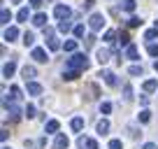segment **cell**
<instances>
[{
	"instance_id": "6da1fadb",
	"label": "cell",
	"mask_w": 158,
	"mask_h": 149,
	"mask_svg": "<svg viewBox=\"0 0 158 149\" xmlns=\"http://www.w3.org/2000/svg\"><path fill=\"white\" fill-rule=\"evenodd\" d=\"M68 68L70 70H89V58L86 54H72V58H68Z\"/></svg>"
},
{
	"instance_id": "7a4b0ae2",
	"label": "cell",
	"mask_w": 158,
	"mask_h": 149,
	"mask_svg": "<svg viewBox=\"0 0 158 149\" xmlns=\"http://www.w3.org/2000/svg\"><path fill=\"white\" fill-rule=\"evenodd\" d=\"M54 14H56V19H58V21H65V19H70V14H72V10H70L68 5H56Z\"/></svg>"
},
{
	"instance_id": "3957f363",
	"label": "cell",
	"mask_w": 158,
	"mask_h": 149,
	"mask_svg": "<svg viewBox=\"0 0 158 149\" xmlns=\"http://www.w3.org/2000/svg\"><path fill=\"white\" fill-rule=\"evenodd\" d=\"M89 26H91V30H100V28L105 26V16H102V14H98V12H95V14H91Z\"/></svg>"
},
{
	"instance_id": "277c9868",
	"label": "cell",
	"mask_w": 158,
	"mask_h": 149,
	"mask_svg": "<svg viewBox=\"0 0 158 149\" xmlns=\"http://www.w3.org/2000/svg\"><path fill=\"white\" fill-rule=\"evenodd\" d=\"M100 77L105 79V84H107V86H116V84H118L116 74H114L112 70H102V72H100Z\"/></svg>"
},
{
	"instance_id": "5b68a950",
	"label": "cell",
	"mask_w": 158,
	"mask_h": 149,
	"mask_svg": "<svg viewBox=\"0 0 158 149\" xmlns=\"http://www.w3.org/2000/svg\"><path fill=\"white\" fill-rule=\"evenodd\" d=\"M68 144H70V140H68V135H56V140H54V149H68Z\"/></svg>"
},
{
	"instance_id": "8992f818",
	"label": "cell",
	"mask_w": 158,
	"mask_h": 149,
	"mask_svg": "<svg viewBox=\"0 0 158 149\" xmlns=\"http://www.w3.org/2000/svg\"><path fill=\"white\" fill-rule=\"evenodd\" d=\"M2 37H5V40H16V37H19V28H16V26H7L5 28V33H2Z\"/></svg>"
},
{
	"instance_id": "52a82bcc",
	"label": "cell",
	"mask_w": 158,
	"mask_h": 149,
	"mask_svg": "<svg viewBox=\"0 0 158 149\" xmlns=\"http://www.w3.org/2000/svg\"><path fill=\"white\" fill-rule=\"evenodd\" d=\"M33 58L37 61V63H47V61H49V56H47V51H44V49L35 47V49H33Z\"/></svg>"
},
{
	"instance_id": "ba28073f",
	"label": "cell",
	"mask_w": 158,
	"mask_h": 149,
	"mask_svg": "<svg viewBox=\"0 0 158 149\" xmlns=\"http://www.w3.org/2000/svg\"><path fill=\"white\" fill-rule=\"evenodd\" d=\"M84 93H89V96H86L89 100H95L100 96V91H98V86H95V84H86L84 86Z\"/></svg>"
},
{
	"instance_id": "9c48e42d",
	"label": "cell",
	"mask_w": 158,
	"mask_h": 149,
	"mask_svg": "<svg viewBox=\"0 0 158 149\" xmlns=\"http://www.w3.org/2000/svg\"><path fill=\"white\" fill-rule=\"evenodd\" d=\"M14 72H16V63L14 61H7V63L2 65V77H12Z\"/></svg>"
},
{
	"instance_id": "30bf717a",
	"label": "cell",
	"mask_w": 158,
	"mask_h": 149,
	"mask_svg": "<svg viewBox=\"0 0 158 149\" xmlns=\"http://www.w3.org/2000/svg\"><path fill=\"white\" fill-rule=\"evenodd\" d=\"M109 56H112V51H109V49H98L95 58H98V63H100V65H105V63L109 61Z\"/></svg>"
},
{
	"instance_id": "8fae6325",
	"label": "cell",
	"mask_w": 158,
	"mask_h": 149,
	"mask_svg": "<svg viewBox=\"0 0 158 149\" xmlns=\"http://www.w3.org/2000/svg\"><path fill=\"white\" fill-rule=\"evenodd\" d=\"M21 72H23V77H26V82L28 79H33V77H37V70L33 68V65H26L23 70H21Z\"/></svg>"
},
{
	"instance_id": "7c38bea8",
	"label": "cell",
	"mask_w": 158,
	"mask_h": 149,
	"mask_svg": "<svg viewBox=\"0 0 158 149\" xmlns=\"http://www.w3.org/2000/svg\"><path fill=\"white\" fill-rule=\"evenodd\" d=\"M116 37H118V47H130V37H128V33H126V30H121Z\"/></svg>"
},
{
	"instance_id": "4fadbf2b",
	"label": "cell",
	"mask_w": 158,
	"mask_h": 149,
	"mask_svg": "<svg viewBox=\"0 0 158 149\" xmlns=\"http://www.w3.org/2000/svg\"><path fill=\"white\" fill-rule=\"evenodd\" d=\"M126 56H128L130 61H137V56H139V51H137V47L135 45H130V47H126Z\"/></svg>"
},
{
	"instance_id": "5bb4252c",
	"label": "cell",
	"mask_w": 158,
	"mask_h": 149,
	"mask_svg": "<svg viewBox=\"0 0 158 149\" xmlns=\"http://www.w3.org/2000/svg\"><path fill=\"white\" fill-rule=\"evenodd\" d=\"M28 93L30 96H40L42 93V86H40L37 82H28Z\"/></svg>"
},
{
	"instance_id": "9a60e30c",
	"label": "cell",
	"mask_w": 158,
	"mask_h": 149,
	"mask_svg": "<svg viewBox=\"0 0 158 149\" xmlns=\"http://www.w3.org/2000/svg\"><path fill=\"white\" fill-rule=\"evenodd\" d=\"M33 23L40 26V28H42V26H47V14H42V12H40V14H35V16H33Z\"/></svg>"
},
{
	"instance_id": "2e32d148",
	"label": "cell",
	"mask_w": 158,
	"mask_h": 149,
	"mask_svg": "<svg viewBox=\"0 0 158 149\" xmlns=\"http://www.w3.org/2000/svg\"><path fill=\"white\" fill-rule=\"evenodd\" d=\"M58 30L60 33H70V30H74V28H72V23H70V19H65V21H58Z\"/></svg>"
},
{
	"instance_id": "e0dca14e",
	"label": "cell",
	"mask_w": 158,
	"mask_h": 149,
	"mask_svg": "<svg viewBox=\"0 0 158 149\" xmlns=\"http://www.w3.org/2000/svg\"><path fill=\"white\" fill-rule=\"evenodd\" d=\"M158 89V79H147L144 82V91L147 93H151V91H156Z\"/></svg>"
},
{
	"instance_id": "ac0fdd59",
	"label": "cell",
	"mask_w": 158,
	"mask_h": 149,
	"mask_svg": "<svg viewBox=\"0 0 158 149\" xmlns=\"http://www.w3.org/2000/svg\"><path fill=\"white\" fill-rule=\"evenodd\" d=\"M79 74H81V72H79V70H65V72H63V79L72 82V79H77Z\"/></svg>"
},
{
	"instance_id": "d6986e66",
	"label": "cell",
	"mask_w": 158,
	"mask_h": 149,
	"mask_svg": "<svg viewBox=\"0 0 158 149\" xmlns=\"http://www.w3.org/2000/svg\"><path fill=\"white\" fill-rule=\"evenodd\" d=\"M0 21H2L5 26L12 21V14H10V10H7V7H2V10H0Z\"/></svg>"
},
{
	"instance_id": "ffe728a7",
	"label": "cell",
	"mask_w": 158,
	"mask_h": 149,
	"mask_svg": "<svg viewBox=\"0 0 158 149\" xmlns=\"http://www.w3.org/2000/svg\"><path fill=\"white\" fill-rule=\"evenodd\" d=\"M44 128H47V133H56V130L60 128V124H58L56 119H51V121H47V126H44Z\"/></svg>"
},
{
	"instance_id": "44dd1931",
	"label": "cell",
	"mask_w": 158,
	"mask_h": 149,
	"mask_svg": "<svg viewBox=\"0 0 158 149\" xmlns=\"http://www.w3.org/2000/svg\"><path fill=\"white\" fill-rule=\"evenodd\" d=\"M70 126H72V130H77V133H79V130L84 128V119H81V117H74V119H72V124H70Z\"/></svg>"
},
{
	"instance_id": "7402d4cb",
	"label": "cell",
	"mask_w": 158,
	"mask_h": 149,
	"mask_svg": "<svg viewBox=\"0 0 158 149\" xmlns=\"http://www.w3.org/2000/svg\"><path fill=\"white\" fill-rule=\"evenodd\" d=\"M135 7H137V2H135V0H123L121 10H123V12H135Z\"/></svg>"
},
{
	"instance_id": "603a6c76",
	"label": "cell",
	"mask_w": 158,
	"mask_h": 149,
	"mask_svg": "<svg viewBox=\"0 0 158 149\" xmlns=\"http://www.w3.org/2000/svg\"><path fill=\"white\" fill-rule=\"evenodd\" d=\"M5 109H10V114H12V119H19V117H21V112H19V107H16V105H7L5 103Z\"/></svg>"
},
{
	"instance_id": "cb8c5ba5",
	"label": "cell",
	"mask_w": 158,
	"mask_h": 149,
	"mask_svg": "<svg viewBox=\"0 0 158 149\" xmlns=\"http://www.w3.org/2000/svg\"><path fill=\"white\" fill-rule=\"evenodd\" d=\"M23 45L26 47H33L35 45V35L30 33V30H26V33H23Z\"/></svg>"
},
{
	"instance_id": "d4e9b609",
	"label": "cell",
	"mask_w": 158,
	"mask_h": 149,
	"mask_svg": "<svg viewBox=\"0 0 158 149\" xmlns=\"http://www.w3.org/2000/svg\"><path fill=\"white\" fill-rule=\"evenodd\" d=\"M107 130H109V121H107V119H100V121H98V133L105 135Z\"/></svg>"
},
{
	"instance_id": "484cf974",
	"label": "cell",
	"mask_w": 158,
	"mask_h": 149,
	"mask_svg": "<svg viewBox=\"0 0 158 149\" xmlns=\"http://www.w3.org/2000/svg\"><path fill=\"white\" fill-rule=\"evenodd\" d=\"M137 119L142 121V124H149V119H151V112H149V109H142V112L137 114Z\"/></svg>"
},
{
	"instance_id": "4316f807",
	"label": "cell",
	"mask_w": 158,
	"mask_h": 149,
	"mask_svg": "<svg viewBox=\"0 0 158 149\" xmlns=\"http://www.w3.org/2000/svg\"><path fill=\"white\" fill-rule=\"evenodd\" d=\"M63 49L70 51V54H72V51H77V40H68V42L63 45Z\"/></svg>"
},
{
	"instance_id": "83f0119b",
	"label": "cell",
	"mask_w": 158,
	"mask_h": 149,
	"mask_svg": "<svg viewBox=\"0 0 158 149\" xmlns=\"http://www.w3.org/2000/svg\"><path fill=\"white\" fill-rule=\"evenodd\" d=\"M156 37H158V28H151L144 33V40H156Z\"/></svg>"
},
{
	"instance_id": "f1b7e54d",
	"label": "cell",
	"mask_w": 158,
	"mask_h": 149,
	"mask_svg": "<svg viewBox=\"0 0 158 149\" xmlns=\"http://www.w3.org/2000/svg\"><path fill=\"white\" fill-rule=\"evenodd\" d=\"M128 26H130V28H137V26H142V19H139V16H130Z\"/></svg>"
},
{
	"instance_id": "f546056e",
	"label": "cell",
	"mask_w": 158,
	"mask_h": 149,
	"mask_svg": "<svg viewBox=\"0 0 158 149\" xmlns=\"http://www.w3.org/2000/svg\"><path fill=\"white\" fill-rule=\"evenodd\" d=\"M10 93H12V96H10L12 100H19V98H21V89H19V86H12Z\"/></svg>"
},
{
	"instance_id": "4dcf8cb0",
	"label": "cell",
	"mask_w": 158,
	"mask_h": 149,
	"mask_svg": "<svg viewBox=\"0 0 158 149\" xmlns=\"http://www.w3.org/2000/svg\"><path fill=\"white\" fill-rule=\"evenodd\" d=\"M123 98L126 100H133V86H130V84L123 86Z\"/></svg>"
},
{
	"instance_id": "1f68e13d",
	"label": "cell",
	"mask_w": 158,
	"mask_h": 149,
	"mask_svg": "<svg viewBox=\"0 0 158 149\" xmlns=\"http://www.w3.org/2000/svg\"><path fill=\"white\" fill-rule=\"evenodd\" d=\"M72 33H74V37H84V33H86V30H84V23L74 26V30H72Z\"/></svg>"
},
{
	"instance_id": "d6a6232c",
	"label": "cell",
	"mask_w": 158,
	"mask_h": 149,
	"mask_svg": "<svg viewBox=\"0 0 158 149\" xmlns=\"http://www.w3.org/2000/svg\"><path fill=\"white\" fill-rule=\"evenodd\" d=\"M130 74H133V77H137V74H142L144 70H142V65H130V70H128Z\"/></svg>"
},
{
	"instance_id": "836d02e7",
	"label": "cell",
	"mask_w": 158,
	"mask_h": 149,
	"mask_svg": "<svg viewBox=\"0 0 158 149\" xmlns=\"http://www.w3.org/2000/svg\"><path fill=\"white\" fill-rule=\"evenodd\" d=\"M16 19H19V21H26V19H28V7H21L19 14H16Z\"/></svg>"
},
{
	"instance_id": "e575fe53",
	"label": "cell",
	"mask_w": 158,
	"mask_h": 149,
	"mask_svg": "<svg viewBox=\"0 0 158 149\" xmlns=\"http://www.w3.org/2000/svg\"><path fill=\"white\" fill-rule=\"evenodd\" d=\"M23 114L28 117V119H33V117H35V107H33V105H26V109H23Z\"/></svg>"
},
{
	"instance_id": "d590c367",
	"label": "cell",
	"mask_w": 158,
	"mask_h": 149,
	"mask_svg": "<svg viewBox=\"0 0 158 149\" xmlns=\"http://www.w3.org/2000/svg\"><path fill=\"white\" fill-rule=\"evenodd\" d=\"M109 149H123V142L121 140H109Z\"/></svg>"
},
{
	"instance_id": "8d00e7d4",
	"label": "cell",
	"mask_w": 158,
	"mask_h": 149,
	"mask_svg": "<svg viewBox=\"0 0 158 149\" xmlns=\"http://www.w3.org/2000/svg\"><path fill=\"white\" fill-rule=\"evenodd\" d=\"M47 47H49L51 51H56V49L60 47V42H58V40H47Z\"/></svg>"
},
{
	"instance_id": "74e56055",
	"label": "cell",
	"mask_w": 158,
	"mask_h": 149,
	"mask_svg": "<svg viewBox=\"0 0 158 149\" xmlns=\"http://www.w3.org/2000/svg\"><path fill=\"white\" fill-rule=\"evenodd\" d=\"M93 5H95V0H84V2H81V10H93Z\"/></svg>"
},
{
	"instance_id": "f35d334b",
	"label": "cell",
	"mask_w": 158,
	"mask_h": 149,
	"mask_svg": "<svg viewBox=\"0 0 158 149\" xmlns=\"http://www.w3.org/2000/svg\"><path fill=\"white\" fill-rule=\"evenodd\" d=\"M44 40H54V28L44 26Z\"/></svg>"
},
{
	"instance_id": "ab89813d",
	"label": "cell",
	"mask_w": 158,
	"mask_h": 149,
	"mask_svg": "<svg viewBox=\"0 0 158 149\" xmlns=\"http://www.w3.org/2000/svg\"><path fill=\"white\" fill-rule=\"evenodd\" d=\"M100 112H102V114H109V112H112V103H102L100 105Z\"/></svg>"
},
{
	"instance_id": "60d3db41",
	"label": "cell",
	"mask_w": 158,
	"mask_h": 149,
	"mask_svg": "<svg viewBox=\"0 0 158 149\" xmlns=\"http://www.w3.org/2000/svg\"><path fill=\"white\" fill-rule=\"evenodd\" d=\"M149 54H151V56H158V45H153V42H151V45H149Z\"/></svg>"
},
{
	"instance_id": "b9f144b4",
	"label": "cell",
	"mask_w": 158,
	"mask_h": 149,
	"mask_svg": "<svg viewBox=\"0 0 158 149\" xmlns=\"http://www.w3.org/2000/svg\"><path fill=\"white\" fill-rule=\"evenodd\" d=\"M114 35H116L114 30H107V33H105V42H112V40H114Z\"/></svg>"
},
{
	"instance_id": "7bdbcfd3",
	"label": "cell",
	"mask_w": 158,
	"mask_h": 149,
	"mask_svg": "<svg viewBox=\"0 0 158 149\" xmlns=\"http://www.w3.org/2000/svg\"><path fill=\"white\" fill-rule=\"evenodd\" d=\"M95 45V35H89V37H86V47H89V49H91V47H93Z\"/></svg>"
},
{
	"instance_id": "ee69618b",
	"label": "cell",
	"mask_w": 158,
	"mask_h": 149,
	"mask_svg": "<svg viewBox=\"0 0 158 149\" xmlns=\"http://www.w3.org/2000/svg\"><path fill=\"white\" fill-rule=\"evenodd\" d=\"M86 149H98V142H95V140H91V138H89V142H86Z\"/></svg>"
},
{
	"instance_id": "f6af8a7d",
	"label": "cell",
	"mask_w": 158,
	"mask_h": 149,
	"mask_svg": "<svg viewBox=\"0 0 158 149\" xmlns=\"http://www.w3.org/2000/svg\"><path fill=\"white\" fill-rule=\"evenodd\" d=\"M7 138H10V133H7V128H2V133H0V140H2V142H5Z\"/></svg>"
},
{
	"instance_id": "bcb514c9",
	"label": "cell",
	"mask_w": 158,
	"mask_h": 149,
	"mask_svg": "<svg viewBox=\"0 0 158 149\" xmlns=\"http://www.w3.org/2000/svg\"><path fill=\"white\" fill-rule=\"evenodd\" d=\"M42 2H44V0H30V5H33V7H42Z\"/></svg>"
},
{
	"instance_id": "7dc6e473",
	"label": "cell",
	"mask_w": 158,
	"mask_h": 149,
	"mask_svg": "<svg viewBox=\"0 0 158 149\" xmlns=\"http://www.w3.org/2000/svg\"><path fill=\"white\" fill-rule=\"evenodd\" d=\"M142 149H158V147H156V144H153V142H147V144H144Z\"/></svg>"
},
{
	"instance_id": "c3c4849f",
	"label": "cell",
	"mask_w": 158,
	"mask_h": 149,
	"mask_svg": "<svg viewBox=\"0 0 158 149\" xmlns=\"http://www.w3.org/2000/svg\"><path fill=\"white\" fill-rule=\"evenodd\" d=\"M153 70H156V72H158V61H156V63H153Z\"/></svg>"
},
{
	"instance_id": "681fc988",
	"label": "cell",
	"mask_w": 158,
	"mask_h": 149,
	"mask_svg": "<svg viewBox=\"0 0 158 149\" xmlns=\"http://www.w3.org/2000/svg\"><path fill=\"white\" fill-rule=\"evenodd\" d=\"M12 2H21V0H12Z\"/></svg>"
},
{
	"instance_id": "f907efd6",
	"label": "cell",
	"mask_w": 158,
	"mask_h": 149,
	"mask_svg": "<svg viewBox=\"0 0 158 149\" xmlns=\"http://www.w3.org/2000/svg\"><path fill=\"white\" fill-rule=\"evenodd\" d=\"M2 149H12V147H2Z\"/></svg>"
},
{
	"instance_id": "816d5d0a",
	"label": "cell",
	"mask_w": 158,
	"mask_h": 149,
	"mask_svg": "<svg viewBox=\"0 0 158 149\" xmlns=\"http://www.w3.org/2000/svg\"><path fill=\"white\" fill-rule=\"evenodd\" d=\"M156 28H158V21H156Z\"/></svg>"
}]
</instances>
